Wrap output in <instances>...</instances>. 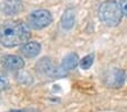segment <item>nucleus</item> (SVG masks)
Listing matches in <instances>:
<instances>
[{
    "label": "nucleus",
    "mask_w": 127,
    "mask_h": 112,
    "mask_svg": "<svg viewBox=\"0 0 127 112\" xmlns=\"http://www.w3.org/2000/svg\"><path fill=\"white\" fill-rule=\"evenodd\" d=\"M29 28L22 20H8L0 26V43L6 48H15L28 42Z\"/></svg>",
    "instance_id": "1"
},
{
    "label": "nucleus",
    "mask_w": 127,
    "mask_h": 112,
    "mask_svg": "<svg viewBox=\"0 0 127 112\" xmlns=\"http://www.w3.org/2000/svg\"><path fill=\"white\" fill-rule=\"evenodd\" d=\"M9 87V81L8 78L3 75H0V91L7 90Z\"/></svg>",
    "instance_id": "11"
},
{
    "label": "nucleus",
    "mask_w": 127,
    "mask_h": 112,
    "mask_svg": "<svg viewBox=\"0 0 127 112\" xmlns=\"http://www.w3.org/2000/svg\"><path fill=\"white\" fill-rule=\"evenodd\" d=\"M126 81H127V76H126Z\"/></svg>",
    "instance_id": "14"
},
{
    "label": "nucleus",
    "mask_w": 127,
    "mask_h": 112,
    "mask_svg": "<svg viewBox=\"0 0 127 112\" xmlns=\"http://www.w3.org/2000/svg\"><path fill=\"white\" fill-rule=\"evenodd\" d=\"M0 63L3 68L8 70H20L25 66L24 60L19 56H15V54L3 56L0 59Z\"/></svg>",
    "instance_id": "6"
},
{
    "label": "nucleus",
    "mask_w": 127,
    "mask_h": 112,
    "mask_svg": "<svg viewBox=\"0 0 127 112\" xmlns=\"http://www.w3.org/2000/svg\"><path fill=\"white\" fill-rule=\"evenodd\" d=\"M37 69L44 75L51 76V77H61L65 75V70L62 67H56L52 63V61L47 58H43L37 63Z\"/></svg>",
    "instance_id": "4"
},
{
    "label": "nucleus",
    "mask_w": 127,
    "mask_h": 112,
    "mask_svg": "<svg viewBox=\"0 0 127 112\" xmlns=\"http://www.w3.org/2000/svg\"><path fill=\"white\" fill-rule=\"evenodd\" d=\"M74 23H75V11L72 8H69L62 15V19H61L62 27L64 29H71L74 26Z\"/></svg>",
    "instance_id": "9"
},
{
    "label": "nucleus",
    "mask_w": 127,
    "mask_h": 112,
    "mask_svg": "<svg viewBox=\"0 0 127 112\" xmlns=\"http://www.w3.org/2000/svg\"><path fill=\"white\" fill-rule=\"evenodd\" d=\"M53 17L48 10L46 9H37L29 14L27 18L28 26L33 29H43L47 27L52 23Z\"/></svg>",
    "instance_id": "3"
},
{
    "label": "nucleus",
    "mask_w": 127,
    "mask_h": 112,
    "mask_svg": "<svg viewBox=\"0 0 127 112\" xmlns=\"http://www.w3.org/2000/svg\"><path fill=\"white\" fill-rule=\"evenodd\" d=\"M10 112H37L35 110H15V111H10Z\"/></svg>",
    "instance_id": "13"
},
{
    "label": "nucleus",
    "mask_w": 127,
    "mask_h": 112,
    "mask_svg": "<svg viewBox=\"0 0 127 112\" xmlns=\"http://www.w3.org/2000/svg\"><path fill=\"white\" fill-rule=\"evenodd\" d=\"M98 15L100 20L106 26L115 27L122 20L123 11L120 5H118L115 0H107L100 5Z\"/></svg>",
    "instance_id": "2"
},
{
    "label": "nucleus",
    "mask_w": 127,
    "mask_h": 112,
    "mask_svg": "<svg viewBox=\"0 0 127 112\" xmlns=\"http://www.w3.org/2000/svg\"><path fill=\"white\" fill-rule=\"evenodd\" d=\"M41 49H42V46L38 42L28 41L25 44H23L20 51H22V53L24 54L26 58H35V57H37L39 54Z\"/></svg>",
    "instance_id": "7"
},
{
    "label": "nucleus",
    "mask_w": 127,
    "mask_h": 112,
    "mask_svg": "<svg viewBox=\"0 0 127 112\" xmlns=\"http://www.w3.org/2000/svg\"><path fill=\"white\" fill-rule=\"evenodd\" d=\"M119 5H120V8H122L123 15L127 17V0H120Z\"/></svg>",
    "instance_id": "12"
},
{
    "label": "nucleus",
    "mask_w": 127,
    "mask_h": 112,
    "mask_svg": "<svg viewBox=\"0 0 127 112\" xmlns=\"http://www.w3.org/2000/svg\"><path fill=\"white\" fill-rule=\"evenodd\" d=\"M94 59H95L94 54H88V56L83 57V58L80 60V67H81L82 69H84V70L89 69L92 66V63H94Z\"/></svg>",
    "instance_id": "10"
},
{
    "label": "nucleus",
    "mask_w": 127,
    "mask_h": 112,
    "mask_svg": "<svg viewBox=\"0 0 127 112\" xmlns=\"http://www.w3.org/2000/svg\"><path fill=\"white\" fill-rule=\"evenodd\" d=\"M80 63V59L78 57L77 53H70L66 57H64L61 63V67L64 69L65 71L73 70L78 67V65Z\"/></svg>",
    "instance_id": "8"
},
{
    "label": "nucleus",
    "mask_w": 127,
    "mask_h": 112,
    "mask_svg": "<svg viewBox=\"0 0 127 112\" xmlns=\"http://www.w3.org/2000/svg\"><path fill=\"white\" fill-rule=\"evenodd\" d=\"M126 81V75L123 69H113L106 75L105 84L110 88H120Z\"/></svg>",
    "instance_id": "5"
}]
</instances>
